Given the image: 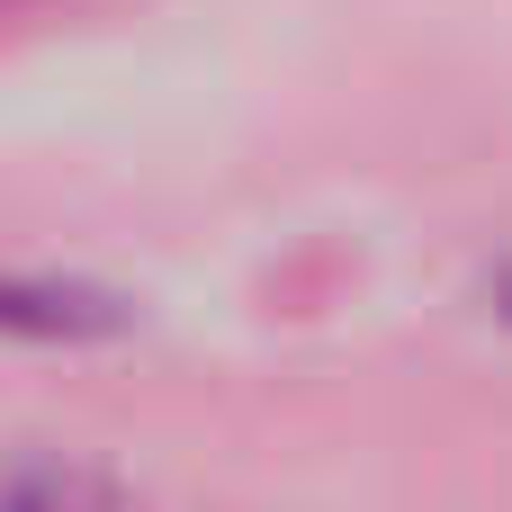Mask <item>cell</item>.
Here are the masks:
<instances>
[{
    "label": "cell",
    "instance_id": "cell-1",
    "mask_svg": "<svg viewBox=\"0 0 512 512\" xmlns=\"http://www.w3.org/2000/svg\"><path fill=\"white\" fill-rule=\"evenodd\" d=\"M135 333V297L72 279V270H36V261H0V342L18 351H99Z\"/></svg>",
    "mask_w": 512,
    "mask_h": 512
},
{
    "label": "cell",
    "instance_id": "cell-2",
    "mask_svg": "<svg viewBox=\"0 0 512 512\" xmlns=\"http://www.w3.org/2000/svg\"><path fill=\"white\" fill-rule=\"evenodd\" d=\"M0 512H126V504H117L108 477L36 459V468H9V477H0Z\"/></svg>",
    "mask_w": 512,
    "mask_h": 512
},
{
    "label": "cell",
    "instance_id": "cell-3",
    "mask_svg": "<svg viewBox=\"0 0 512 512\" xmlns=\"http://www.w3.org/2000/svg\"><path fill=\"white\" fill-rule=\"evenodd\" d=\"M486 306H495V324H504V333H512V261H504V270H495V288H486Z\"/></svg>",
    "mask_w": 512,
    "mask_h": 512
}]
</instances>
